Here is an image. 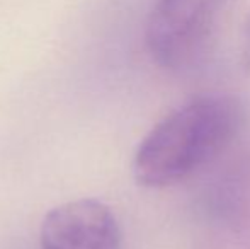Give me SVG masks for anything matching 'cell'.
<instances>
[{
  "label": "cell",
  "instance_id": "7a4b0ae2",
  "mask_svg": "<svg viewBox=\"0 0 250 249\" xmlns=\"http://www.w3.org/2000/svg\"><path fill=\"white\" fill-rule=\"evenodd\" d=\"M235 0H158L146 24V46L155 62L184 70L206 55L221 17Z\"/></svg>",
  "mask_w": 250,
  "mask_h": 249
},
{
  "label": "cell",
  "instance_id": "3957f363",
  "mask_svg": "<svg viewBox=\"0 0 250 249\" xmlns=\"http://www.w3.org/2000/svg\"><path fill=\"white\" fill-rule=\"evenodd\" d=\"M40 241L41 249H119L121 230L107 205L82 198L50 210Z\"/></svg>",
  "mask_w": 250,
  "mask_h": 249
},
{
  "label": "cell",
  "instance_id": "6da1fadb",
  "mask_svg": "<svg viewBox=\"0 0 250 249\" xmlns=\"http://www.w3.org/2000/svg\"><path fill=\"white\" fill-rule=\"evenodd\" d=\"M244 125L245 104L231 94H203L179 104L140 142L135 180L155 189L182 183L216 159Z\"/></svg>",
  "mask_w": 250,
  "mask_h": 249
}]
</instances>
